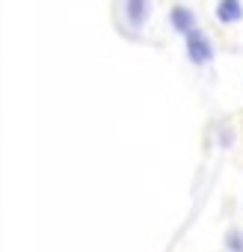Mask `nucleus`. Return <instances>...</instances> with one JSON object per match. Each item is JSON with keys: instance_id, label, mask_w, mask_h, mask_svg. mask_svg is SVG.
I'll use <instances>...</instances> for the list:
<instances>
[{"instance_id": "f257e3e1", "label": "nucleus", "mask_w": 243, "mask_h": 252, "mask_svg": "<svg viewBox=\"0 0 243 252\" xmlns=\"http://www.w3.org/2000/svg\"><path fill=\"white\" fill-rule=\"evenodd\" d=\"M187 57H190V63H196V65L211 63L213 48H211V42L205 39L202 30H190V33H187Z\"/></svg>"}, {"instance_id": "f03ea898", "label": "nucleus", "mask_w": 243, "mask_h": 252, "mask_svg": "<svg viewBox=\"0 0 243 252\" xmlns=\"http://www.w3.org/2000/svg\"><path fill=\"white\" fill-rule=\"evenodd\" d=\"M169 21H172V27L178 30V33H190V30H196V15L187 9V6H175L172 12H169Z\"/></svg>"}, {"instance_id": "7ed1b4c3", "label": "nucleus", "mask_w": 243, "mask_h": 252, "mask_svg": "<svg viewBox=\"0 0 243 252\" xmlns=\"http://www.w3.org/2000/svg\"><path fill=\"white\" fill-rule=\"evenodd\" d=\"M216 18L222 24H234L243 18V3L240 0H219V6H216Z\"/></svg>"}, {"instance_id": "20e7f679", "label": "nucleus", "mask_w": 243, "mask_h": 252, "mask_svg": "<svg viewBox=\"0 0 243 252\" xmlns=\"http://www.w3.org/2000/svg\"><path fill=\"white\" fill-rule=\"evenodd\" d=\"M125 9H128V21L140 27L149 18V0H125Z\"/></svg>"}, {"instance_id": "39448f33", "label": "nucleus", "mask_w": 243, "mask_h": 252, "mask_svg": "<svg viewBox=\"0 0 243 252\" xmlns=\"http://www.w3.org/2000/svg\"><path fill=\"white\" fill-rule=\"evenodd\" d=\"M225 246H228L231 252H243V231L231 228V231L225 234Z\"/></svg>"}]
</instances>
